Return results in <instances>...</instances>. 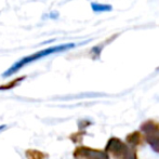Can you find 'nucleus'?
<instances>
[{"label": "nucleus", "mask_w": 159, "mask_h": 159, "mask_svg": "<svg viewBox=\"0 0 159 159\" xmlns=\"http://www.w3.org/2000/svg\"><path fill=\"white\" fill-rule=\"evenodd\" d=\"M76 44L75 43H65V44H61V46H55V47H51V48L48 49H44V50L41 51H38V52L34 53L32 55H28V57H25L23 59H21L19 62H16L15 64H13L6 73H3V77H9V76L13 75L15 74L16 71H19L21 68H23L25 65L32 63V62L38 61V60L42 59L44 57H48L50 54H53V53H57V52H62V51H66L69 50V49L74 48Z\"/></svg>", "instance_id": "f257e3e1"}, {"label": "nucleus", "mask_w": 159, "mask_h": 159, "mask_svg": "<svg viewBox=\"0 0 159 159\" xmlns=\"http://www.w3.org/2000/svg\"><path fill=\"white\" fill-rule=\"evenodd\" d=\"M105 152L115 159H138L136 149L130 147L118 138H111L105 147Z\"/></svg>", "instance_id": "f03ea898"}, {"label": "nucleus", "mask_w": 159, "mask_h": 159, "mask_svg": "<svg viewBox=\"0 0 159 159\" xmlns=\"http://www.w3.org/2000/svg\"><path fill=\"white\" fill-rule=\"evenodd\" d=\"M141 131L146 143L155 153L159 154V122L155 120H146L141 125Z\"/></svg>", "instance_id": "7ed1b4c3"}, {"label": "nucleus", "mask_w": 159, "mask_h": 159, "mask_svg": "<svg viewBox=\"0 0 159 159\" xmlns=\"http://www.w3.org/2000/svg\"><path fill=\"white\" fill-rule=\"evenodd\" d=\"M76 159H109V155L105 151L81 146L77 147L73 153Z\"/></svg>", "instance_id": "20e7f679"}, {"label": "nucleus", "mask_w": 159, "mask_h": 159, "mask_svg": "<svg viewBox=\"0 0 159 159\" xmlns=\"http://www.w3.org/2000/svg\"><path fill=\"white\" fill-rule=\"evenodd\" d=\"M126 141L128 144L131 145L133 148H136L138 146H141L144 143V138H143V134L140 131H133L132 133L128 134L126 136Z\"/></svg>", "instance_id": "39448f33"}, {"label": "nucleus", "mask_w": 159, "mask_h": 159, "mask_svg": "<svg viewBox=\"0 0 159 159\" xmlns=\"http://www.w3.org/2000/svg\"><path fill=\"white\" fill-rule=\"evenodd\" d=\"M25 78H26L25 76H22V77L15 78V79H13L12 81H10V82H7V84H1V86H0V90H10V89L15 88V87H16L17 84H21Z\"/></svg>", "instance_id": "423d86ee"}, {"label": "nucleus", "mask_w": 159, "mask_h": 159, "mask_svg": "<svg viewBox=\"0 0 159 159\" xmlns=\"http://www.w3.org/2000/svg\"><path fill=\"white\" fill-rule=\"evenodd\" d=\"M26 158L27 159H44L47 155L38 149H27L25 153Z\"/></svg>", "instance_id": "0eeeda50"}, {"label": "nucleus", "mask_w": 159, "mask_h": 159, "mask_svg": "<svg viewBox=\"0 0 159 159\" xmlns=\"http://www.w3.org/2000/svg\"><path fill=\"white\" fill-rule=\"evenodd\" d=\"M93 11L95 12H104V11H111V6L109 4H100V3H92L91 4Z\"/></svg>", "instance_id": "6e6552de"}, {"label": "nucleus", "mask_w": 159, "mask_h": 159, "mask_svg": "<svg viewBox=\"0 0 159 159\" xmlns=\"http://www.w3.org/2000/svg\"><path fill=\"white\" fill-rule=\"evenodd\" d=\"M6 128H7V126H4V125H3V126H0V131H2V130L6 129Z\"/></svg>", "instance_id": "1a4fd4ad"}]
</instances>
